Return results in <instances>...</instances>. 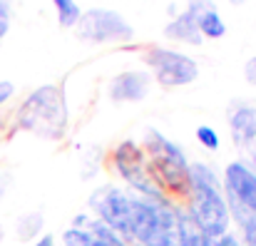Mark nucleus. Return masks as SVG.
<instances>
[{
  "label": "nucleus",
  "mask_w": 256,
  "mask_h": 246,
  "mask_svg": "<svg viewBox=\"0 0 256 246\" xmlns=\"http://www.w3.org/2000/svg\"><path fill=\"white\" fill-rule=\"evenodd\" d=\"M192 189L184 199V212L206 239H219L232 232V209L222 179L206 162H189Z\"/></svg>",
  "instance_id": "obj_1"
},
{
  "label": "nucleus",
  "mask_w": 256,
  "mask_h": 246,
  "mask_svg": "<svg viewBox=\"0 0 256 246\" xmlns=\"http://www.w3.org/2000/svg\"><path fill=\"white\" fill-rule=\"evenodd\" d=\"M142 147L147 152L154 184L160 186L164 199H170L174 204H184V199L189 196V189H192L189 160H186L184 150L157 130H150L144 134Z\"/></svg>",
  "instance_id": "obj_2"
},
{
  "label": "nucleus",
  "mask_w": 256,
  "mask_h": 246,
  "mask_svg": "<svg viewBox=\"0 0 256 246\" xmlns=\"http://www.w3.org/2000/svg\"><path fill=\"white\" fill-rule=\"evenodd\" d=\"M15 127L42 140H62L68 130V102L60 84L32 90L15 112Z\"/></svg>",
  "instance_id": "obj_3"
},
{
  "label": "nucleus",
  "mask_w": 256,
  "mask_h": 246,
  "mask_svg": "<svg viewBox=\"0 0 256 246\" xmlns=\"http://www.w3.org/2000/svg\"><path fill=\"white\" fill-rule=\"evenodd\" d=\"M112 169L130 186V192L147 199H164V194L160 192L150 172V160H147L144 147L137 144L134 140H122L112 150Z\"/></svg>",
  "instance_id": "obj_4"
},
{
  "label": "nucleus",
  "mask_w": 256,
  "mask_h": 246,
  "mask_svg": "<svg viewBox=\"0 0 256 246\" xmlns=\"http://www.w3.org/2000/svg\"><path fill=\"white\" fill-rule=\"evenodd\" d=\"M78 38L90 45H110V42H130L134 38V28L127 18L110 8L85 10L78 22Z\"/></svg>",
  "instance_id": "obj_5"
},
{
  "label": "nucleus",
  "mask_w": 256,
  "mask_h": 246,
  "mask_svg": "<svg viewBox=\"0 0 256 246\" xmlns=\"http://www.w3.org/2000/svg\"><path fill=\"white\" fill-rule=\"evenodd\" d=\"M222 186L232 209V222L256 219V172L244 162H229L222 176Z\"/></svg>",
  "instance_id": "obj_6"
},
{
  "label": "nucleus",
  "mask_w": 256,
  "mask_h": 246,
  "mask_svg": "<svg viewBox=\"0 0 256 246\" xmlns=\"http://www.w3.org/2000/svg\"><path fill=\"white\" fill-rule=\"evenodd\" d=\"M144 62L162 87H184L199 78V65L189 55L170 48H150L144 52Z\"/></svg>",
  "instance_id": "obj_7"
},
{
  "label": "nucleus",
  "mask_w": 256,
  "mask_h": 246,
  "mask_svg": "<svg viewBox=\"0 0 256 246\" xmlns=\"http://www.w3.org/2000/svg\"><path fill=\"white\" fill-rule=\"evenodd\" d=\"M90 209H92V216H97L100 222L112 226L120 236H124L127 224H130V212H132V192L114 184H104L92 192Z\"/></svg>",
  "instance_id": "obj_8"
},
{
  "label": "nucleus",
  "mask_w": 256,
  "mask_h": 246,
  "mask_svg": "<svg viewBox=\"0 0 256 246\" xmlns=\"http://www.w3.org/2000/svg\"><path fill=\"white\" fill-rule=\"evenodd\" d=\"M152 75L142 70H124L110 82V97L114 102H140L147 97Z\"/></svg>",
  "instance_id": "obj_9"
},
{
  "label": "nucleus",
  "mask_w": 256,
  "mask_h": 246,
  "mask_svg": "<svg viewBox=\"0 0 256 246\" xmlns=\"http://www.w3.org/2000/svg\"><path fill=\"white\" fill-rule=\"evenodd\" d=\"M229 130L236 144L256 142V107L252 104H236L229 114Z\"/></svg>",
  "instance_id": "obj_10"
},
{
  "label": "nucleus",
  "mask_w": 256,
  "mask_h": 246,
  "mask_svg": "<svg viewBox=\"0 0 256 246\" xmlns=\"http://www.w3.org/2000/svg\"><path fill=\"white\" fill-rule=\"evenodd\" d=\"M164 38H170L174 42H184V45H202L204 42L199 25H196V18L186 10L179 12L176 18H172L164 25Z\"/></svg>",
  "instance_id": "obj_11"
},
{
  "label": "nucleus",
  "mask_w": 256,
  "mask_h": 246,
  "mask_svg": "<svg viewBox=\"0 0 256 246\" xmlns=\"http://www.w3.org/2000/svg\"><path fill=\"white\" fill-rule=\"evenodd\" d=\"M196 25H199L202 38H206V40H222L226 35V22L214 5L196 15Z\"/></svg>",
  "instance_id": "obj_12"
},
{
  "label": "nucleus",
  "mask_w": 256,
  "mask_h": 246,
  "mask_svg": "<svg viewBox=\"0 0 256 246\" xmlns=\"http://www.w3.org/2000/svg\"><path fill=\"white\" fill-rule=\"evenodd\" d=\"M52 5H55V15H58L60 28H78L82 10L75 0H52Z\"/></svg>",
  "instance_id": "obj_13"
},
{
  "label": "nucleus",
  "mask_w": 256,
  "mask_h": 246,
  "mask_svg": "<svg viewBox=\"0 0 256 246\" xmlns=\"http://www.w3.org/2000/svg\"><path fill=\"white\" fill-rule=\"evenodd\" d=\"M62 246H104L97 236H92L82 226H68L62 232Z\"/></svg>",
  "instance_id": "obj_14"
},
{
  "label": "nucleus",
  "mask_w": 256,
  "mask_h": 246,
  "mask_svg": "<svg viewBox=\"0 0 256 246\" xmlns=\"http://www.w3.org/2000/svg\"><path fill=\"white\" fill-rule=\"evenodd\" d=\"M15 229H18V236L20 239H35L40 232H42V216L40 214H22L20 219H18V224H15Z\"/></svg>",
  "instance_id": "obj_15"
},
{
  "label": "nucleus",
  "mask_w": 256,
  "mask_h": 246,
  "mask_svg": "<svg viewBox=\"0 0 256 246\" xmlns=\"http://www.w3.org/2000/svg\"><path fill=\"white\" fill-rule=\"evenodd\" d=\"M194 137H196V142H199L204 150H209V152H216L219 144H222L219 132H216L214 127H209V124H199L196 132H194Z\"/></svg>",
  "instance_id": "obj_16"
},
{
  "label": "nucleus",
  "mask_w": 256,
  "mask_h": 246,
  "mask_svg": "<svg viewBox=\"0 0 256 246\" xmlns=\"http://www.w3.org/2000/svg\"><path fill=\"white\" fill-rule=\"evenodd\" d=\"M10 25H12V5L10 0H0V42L10 32Z\"/></svg>",
  "instance_id": "obj_17"
},
{
  "label": "nucleus",
  "mask_w": 256,
  "mask_h": 246,
  "mask_svg": "<svg viewBox=\"0 0 256 246\" xmlns=\"http://www.w3.org/2000/svg\"><path fill=\"white\" fill-rule=\"evenodd\" d=\"M206 246H244L242 242V236H236V234H224V236H219V239H209V244Z\"/></svg>",
  "instance_id": "obj_18"
},
{
  "label": "nucleus",
  "mask_w": 256,
  "mask_h": 246,
  "mask_svg": "<svg viewBox=\"0 0 256 246\" xmlns=\"http://www.w3.org/2000/svg\"><path fill=\"white\" fill-rule=\"evenodd\" d=\"M15 94V84L10 80H0V107Z\"/></svg>",
  "instance_id": "obj_19"
},
{
  "label": "nucleus",
  "mask_w": 256,
  "mask_h": 246,
  "mask_svg": "<svg viewBox=\"0 0 256 246\" xmlns=\"http://www.w3.org/2000/svg\"><path fill=\"white\" fill-rule=\"evenodd\" d=\"M244 78H246L249 84H254L256 87V55L246 60V65H244Z\"/></svg>",
  "instance_id": "obj_20"
},
{
  "label": "nucleus",
  "mask_w": 256,
  "mask_h": 246,
  "mask_svg": "<svg viewBox=\"0 0 256 246\" xmlns=\"http://www.w3.org/2000/svg\"><path fill=\"white\" fill-rule=\"evenodd\" d=\"M32 246H58V242H55L52 234H40V236L32 242Z\"/></svg>",
  "instance_id": "obj_21"
},
{
  "label": "nucleus",
  "mask_w": 256,
  "mask_h": 246,
  "mask_svg": "<svg viewBox=\"0 0 256 246\" xmlns=\"http://www.w3.org/2000/svg\"><path fill=\"white\" fill-rule=\"evenodd\" d=\"M229 2H232V5H244L246 0H229Z\"/></svg>",
  "instance_id": "obj_22"
}]
</instances>
